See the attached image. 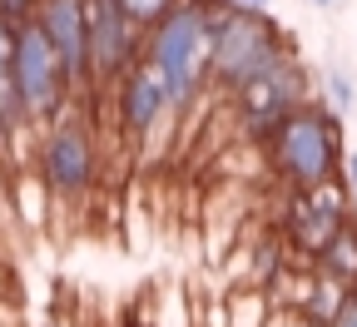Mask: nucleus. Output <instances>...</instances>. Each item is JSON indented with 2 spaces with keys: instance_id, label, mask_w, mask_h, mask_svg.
I'll return each mask as SVG.
<instances>
[{
  "instance_id": "obj_18",
  "label": "nucleus",
  "mask_w": 357,
  "mask_h": 327,
  "mask_svg": "<svg viewBox=\"0 0 357 327\" xmlns=\"http://www.w3.org/2000/svg\"><path fill=\"white\" fill-rule=\"evenodd\" d=\"M342 189H347V199H352V208H357V149L342 159Z\"/></svg>"
},
{
  "instance_id": "obj_4",
  "label": "nucleus",
  "mask_w": 357,
  "mask_h": 327,
  "mask_svg": "<svg viewBox=\"0 0 357 327\" xmlns=\"http://www.w3.org/2000/svg\"><path fill=\"white\" fill-rule=\"evenodd\" d=\"M40 178L50 183V194L65 204H79L89 189H95V174H100V149H95V129H89L84 114L65 109L50 119L40 139Z\"/></svg>"
},
{
  "instance_id": "obj_2",
  "label": "nucleus",
  "mask_w": 357,
  "mask_h": 327,
  "mask_svg": "<svg viewBox=\"0 0 357 327\" xmlns=\"http://www.w3.org/2000/svg\"><path fill=\"white\" fill-rule=\"evenodd\" d=\"M288 55H293V45H288L283 25L268 10L238 6V0L218 6V15H213V60H208V79L218 89L238 95L248 79H258L263 70H273Z\"/></svg>"
},
{
  "instance_id": "obj_14",
  "label": "nucleus",
  "mask_w": 357,
  "mask_h": 327,
  "mask_svg": "<svg viewBox=\"0 0 357 327\" xmlns=\"http://www.w3.org/2000/svg\"><path fill=\"white\" fill-rule=\"evenodd\" d=\"M45 189H50V183H45ZM45 189H30V178L20 183V218H25L30 228L45 223Z\"/></svg>"
},
{
  "instance_id": "obj_19",
  "label": "nucleus",
  "mask_w": 357,
  "mask_h": 327,
  "mask_svg": "<svg viewBox=\"0 0 357 327\" xmlns=\"http://www.w3.org/2000/svg\"><path fill=\"white\" fill-rule=\"evenodd\" d=\"M298 327H333V322H323V317H303Z\"/></svg>"
},
{
  "instance_id": "obj_5",
  "label": "nucleus",
  "mask_w": 357,
  "mask_h": 327,
  "mask_svg": "<svg viewBox=\"0 0 357 327\" xmlns=\"http://www.w3.org/2000/svg\"><path fill=\"white\" fill-rule=\"evenodd\" d=\"M15 84H20V100H25L35 124H50L55 114L70 109L75 79L55 50V40L45 35V25L35 15L20 20V35H15Z\"/></svg>"
},
{
  "instance_id": "obj_10",
  "label": "nucleus",
  "mask_w": 357,
  "mask_h": 327,
  "mask_svg": "<svg viewBox=\"0 0 357 327\" xmlns=\"http://www.w3.org/2000/svg\"><path fill=\"white\" fill-rule=\"evenodd\" d=\"M35 20L55 40L75 84H89V0H40Z\"/></svg>"
},
{
  "instance_id": "obj_9",
  "label": "nucleus",
  "mask_w": 357,
  "mask_h": 327,
  "mask_svg": "<svg viewBox=\"0 0 357 327\" xmlns=\"http://www.w3.org/2000/svg\"><path fill=\"white\" fill-rule=\"evenodd\" d=\"M169 109H174L169 105V84H164L154 60H139L119 79V124H124V134L134 139V144L154 139V129H159V119Z\"/></svg>"
},
{
  "instance_id": "obj_13",
  "label": "nucleus",
  "mask_w": 357,
  "mask_h": 327,
  "mask_svg": "<svg viewBox=\"0 0 357 327\" xmlns=\"http://www.w3.org/2000/svg\"><path fill=\"white\" fill-rule=\"evenodd\" d=\"M323 84H328V100H333V109H337V114H347V109L357 105V79H352L347 70H328V79H323Z\"/></svg>"
},
{
  "instance_id": "obj_7",
  "label": "nucleus",
  "mask_w": 357,
  "mask_h": 327,
  "mask_svg": "<svg viewBox=\"0 0 357 327\" xmlns=\"http://www.w3.org/2000/svg\"><path fill=\"white\" fill-rule=\"evenodd\" d=\"M307 70H303V60L298 55H288V60H278L273 70H263L258 79H248L243 89H238V114H243V124L253 129V134H273L288 114H298L303 105H307Z\"/></svg>"
},
{
  "instance_id": "obj_20",
  "label": "nucleus",
  "mask_w": 357,
  "mask_h": 327,
  "mask_svg": "<svg viewBox=\"0 0 357 327\" xmlns=\"http://www.w3.org/2000/svg\"><path fill=\"white\" fill-rule=\"evenodd\" d=\"M238 6H253V10H268V6H273V0H238Z\"/></svg>"
},
{
  "instance_id": "obj_15",
  "label": "nucleus",
  "mask_w": 357,
  "mask_h": 327,
  "mask_svg": "<svg viewBox=\"0 0 357 327\" xmlns=\"http://www.w3.org/2000/svg\"><path fill=\"white\" fill-rule=\"evenodd\" d=\"M169 6H174V0H124V10H129L134 20H139L144 30H149V25H154V20H159Z\"/></svg>"
},
{
  "instance_id": "obj_3",
  "label": "nucleus",
  "mask_w": 357,
  "mask_h": 327,
  "mask_svg": "<svg viewBox=\"0 0 357 327\" xmlns=\"http://www.w3.org/2000/svg\"><path fill=\"white\" fill-rule=\"evenodd\" d=\"M342 114L323 105H303L268 134V159L293 189H318L342 178Z\"/></svg>"
},
{
  "instance_id": "obj_16",
  "label": "nucleus",
  "mask_w": 357,
  "mask_h": 327,
  "mask_svg": "<svg viewBox=\"0 0 357 327\" xmlns=\"http://www.w3.org/2000/svg\"><path fill=\"white\" fill-rule=\"evenodd\" d=\"M333 327H357V283L342 293V303H337V312H333Z\"/></svg>"
},
{
  "instance_id": "obj_6",
  "label": "nucleus",
  "mask_w": 357,
  "mask_h": 327,
  "mask_svg": "<svg viewBox=\"0 0 357 327\" xmlns=\"http://www.w3.org/2000/svg\"><path fill=\"white\" fill-rule=\"evenodd\" d=\"M149 30L124 10V0H89V89L105 95L114 79L139 65V45Z\"/></svg>"
},
{
  "instance_id": "obj_11",
  "label": "nucleus",
  "mask_w": 357,
  "mask_h": 327,
  "mask_svg": "<svg viewBox=\"0 0 357 327\" xmlns=\"http://www.w3.org/2000/svg\"><path fill=\"white\" fill-rule=\"evenodd\" d=\"M318 273L337 277L342 288H352V283H357V213L347 218V228L337 233V238L318 253Z\"/></svg>"
},
{
  "instance_id": "obj_21",
  "label": "nucleus",
  "mask_w": 357,
  "mask_h": 327,
  "mask_svg": "<svg viewBox=\"0 0 357 327\" xmlns=\"http://www.w3.org/2000/svg\"><path fill=\"white\" fill-rule=\"evenodd\" d=\"M312 6H333V0H312Z\"/></svg>"
},
{
  "instance_id": "obj_8",
  "label": "nucleus",
  "mask_w": 357,
  "mask_h": 327,
  "mask_svg": "<svg viewBox=\"0 0 357 327\" xmlns=\"http://www.w3.org/2000/svg\"><path fill=\"white\" fill-rule=\"evenodd\" d=\"M352 199L342 189V178L337 183H318V189H293L288 199V243L307 258H318L337 233L347 228L352 218Z\"/></svg>"
},
{
  "instance_id": "obj_17",
  "label": "nucleus",
  "mask_w": 357,
  "mask_h": 327,
  "mask_svg": "<svg viewBox=\"0 0 357 327\" xmlns=\"http://www.w3.org/2000/svg\"><path fill=\"white\" fill-rule=\"evenodd\" d=\"M35 6H40V0H0V15H6V20H30L35 15Z\"/></svg>"
},
{
  "instance_id": "obj_1",
  "label": "nucleus",
  "mask_w": 357,
  "mask_h": 327,
  "mask_svg": "<svg viewBox=\"0 0 357 327\" xmlns=\"http://www.w3.org/2000/svg\"><path fill=\"white\" fill-rule=\"evenodd\" d=\"M229 0H174V6L149 25L144 40V60L159 65L164 84H169V105L174 114H184L194 105V95L208 79V60H213V15Z\"/></svg>"
},
{
  "instance_id": "obj_12",
  "label": "nucleus",
  "mask_w": 357,
  "mask_h": 327,
  "mask_svg": "<svg viewBox=\"0 0 357 327\" xmlns=\"http://www.w3.org/2000/svg\"><path fill=\"white\" fill-rule=\"evenodd\" d=\"M223 312H229V327H268L273 317H268V293L263 283H253L248 277V288H238L229 303H223Z\"/></svg>"
}]
</instances>
